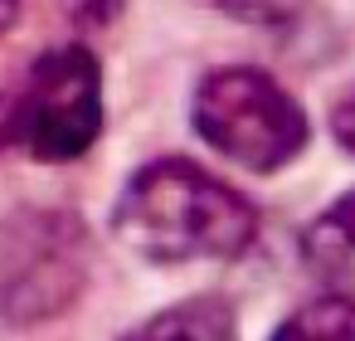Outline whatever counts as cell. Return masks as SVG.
Here are the masks:
<instances>
[{"mask_svg":"<svg viewBox=\"0 0 355 341\" xmlns=\"http://www.w3.org/2000/svg\"><path fill=\"white\" fill-rule=\"evenodd\" d=\"M331 132H336V142L355 156V88H350V93L331 108Z\"/></svg>","mask_w":355,"mask_h":341,"instance_id":"obj_9","label":"cell"},{"mask_svg":"<svg viewBox=\"0 0 355 341\" xmlns=\"http://www.w3.org/2000/svg\"><path fill=\"white\" fill-rule=\"evenodd\" d=\"M0 142H10V98H0Z\"/></svg>","mask_w":355,"mask_h":341,"instance_id":"obj_11","label":"cell"},{"mask_svg":"<svg viewBox=\"0 0 355 341\" xmlns=\"http://www.w3.org/2000/svg\"><path fill=\"white\" fill-rule=\"evenodd\" d=\"M59 6H64V15H69L73 25L98 30V25H107V20L117 15V6H122V0H59Z\"/></svg>","mask_w":355,"mask_h":341,"instance_id":"obj_8","label":"cell"},{"mask_svg":"<svg viewBox=\"0 0 355 341\" xmlns=\"http://www.w3.org/2000/svg\"><path fill=\"white\" fill-rule=\"evenodd\" d=\"M190 122L209 151L248 171H277L306 147L302 103L263 69H214L190 98Z\"/></svg>","mask_w":355,"mask_h":341,"instance_id":"obj_2","label":"cell"},{"mask_svg":"<svg viewBox=\"0 0 355 341\" xmlns=\"http://www.w3.org/2000/svg\"><path fill=\"white\" fill-rule=\"evenodd\" d=\"M272 341H355V307L321 292L316 302L297 307V312L272 331Z\"/></svg>","mask_w":355,"mask_h":341,"instance_id":"obj_6","label":"cell"},{"mask_svg":"<svg viewBox=\"0 0 355 341\" xmlns=\"http://www.w3.org/2000/svg\"><path fill=\"white\" fill-rule=\"evenodd\" d=\"M15 20H20V0H0V35H6Z\"/></svg>","mask_w":355,"mask_h":341,"instance_id":"obj_10","label":"cell"},{"mask_svg":"<svg viewBox=\"0 0 355 341\" xmlns=\"http://www.w3.org/2000/svg\"><path fill=\"white\" fill-rule=\"evenodd\" d=\"M122 341H239L234 312L219 297H185L156 317H146Z\"/></svg>","mask_w":355,"mask_h":341,"instance_id":"obj_5","label":"cell"},{"mask_svg":"<svg viewBox=\"0 0 355 341\" xmlns=\"http://www.w3.org/2000/svg\"><path fill=\"white\" fill-rule=\"evenodd\" d=\"M103 69L83 44H49L10 98V142L40 161H78L103 137Z\"/></svg>","mask_w":355,"mask_h":341,"instance_id":"obj_3","label":"cell"},{"mask_svg":"<svg viewBox=\"0 0 355 341\" xmlns=\"http://www.w3.org/2000/svg\"><path fill=\"white\" fill-rule=\"evenodd\" d=\"M302 258L311 278L326 288V297H340L355 307V190L331 200L302 234Z\"/></svg>","mask_w":355,"mask_h":341,"instance_id":"obj_4","label":"cell"},{"mask_svg":"<svg viewBox=\"0 0 355 341\" xmlns=\"http://www.w3.org/2000/svg\"><path fill=\"white\" fill-rule=\"evenodd\" d=\"M209 6H219L224 15H234L243 25H282L306 6V0H209Z\"/></svg>","mask_w":355,"mask_h":341,"instance_id":"obj_7","label":"cell"},{"mask_svg":"<svg viewBox=\"0 0 355 341\" xmlns=\"http://www.w3.org/2000/svg\"><path fill=\"white\" fill-rule=\"evenodd\" d=\"M112 229L146 263H219L253 244L258 210L214 171L166 156L122 185Z\"/></svg>","mask_w":355,"mask_h":341,"instance_id":"obj_1","label":"cell"}]
</instances>
